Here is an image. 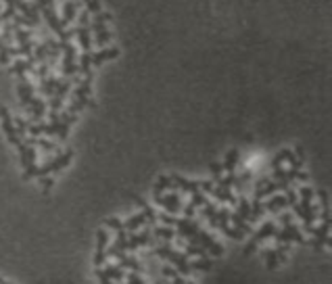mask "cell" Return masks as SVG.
Instances as JSON below:
<instances>
[{
	"instance_id": "obj_1",
	"label": "cell",
	"mask_w": 332,
	"mask_h": 284,
	"mask_svg": "<svg viewBox=\"0 0 332 284\" xmlns=\"http://www.w3.org/2000/svg\"><path fill=\"white\" fill-rule=\"evenodd\" d=\"M153 197H155V203H157L161 209H165V213H171V215L180 213L182 207H184L180 195L173 193V191H167V193H153Z\"/></svg>"
},
{
	"instance_id": "obj_2",
	"label": "cell",
	"mask_w": 332,
	"mask_h": 284,
	"mask_svg": "<svg viewBox=\"0 0 332 284\" xmlns=\"http://www.w3.org/2000/svg\"><path fill=\"white\" fill-rule=\"evenodd\" d=\"M96 276H99L101 284H115L126 278V272L119 266H105V268H96Z\"/></svg>"
},
{
	"instance_id": "obj_3",
	"label": "cell",
	"mask_w": 332,
	"mask_h": 284,
	"mask_svg": "<svg viewBox=\"0 0 332 284\" xmlns=\"http://www.w3.org/2000/svg\"><path fill=\"white\" fill-rule=\"evenodd\" d=\"M276 240H278V244L305 242L303 234L299 232V226H295V224H288V226H284V230H282V232H276Z\"/></svg>"
},
{
	"instance_id": "obj_4",
	"label": "cell",
	"mask_w": 332,
	"mask_h": 284,
	"mask_svg": "<svg viewBox=\"0 0 332 284\" xmlns=\"http://www.w3.org/2000/svg\"><path fill=\"white\" fill-rule=\"evenodd\" d=\"M276 232H278V228H276V224L274 222H265L261 228L257 230V234L253 236V240L251 242H255V244H259L261 240H265V238H271V236H276Z\"/></svg>"
},
{
	"instance_id": "obj_5",
	"label": "cell",
	"mask_w": 332,
	"mask_h": 284,
	"mask_svg": "<svg viewBox=\"0 0 332 284\" xmlns=\"http://www.w3.org/2000/svg\"><path fill=\"white\" fill-rule=\"evenodd\" d=\"M286 205H288V201H286L284 195H271V199H267V201L263 203L265 211H269V213H278L280 209H284Z\"/></svg>"
},
{
	"instance_id": "obj_6",
	"label": "cell",
	"mask_w": 332,
	"mask_h": 284,
	"mask_svg": "<svg viewBox=\"0 0 332 284\" xmlns=\"http://www.w3.org/2000/svg\"><path fill=\"white\" fill-rule=\"evenodd\" d=\"M144 226H148V222H146V217H144V213L140 211L138 215H132L130 219H126L124 222V230H128V232H138V230H142Z\"/></svg>"
},
{
	"instance_id": "obj_7",
	"label": "cell",
	"mask_w": 332,
	"mask_h": 284,
	"mask_svg": "<svg viewBox=\"0 0 332 284\" xmlns=\"http://www.w3.org/2000/svg\"><path fill=\"white\" fill-rule=\"evenodd\" d=\"M150 234L155 238V242H169L173 238V230L169 226H157V228H150Z\"/></svg>"
},
{
	"instance_id": "obj_8",
	"label": "cell",
	"mask_w": 332,
	"mask_h": 284,
	"mask_svg": "<svg viewBox=\"0 0 332 284\" xmlns=\"http://www.w3.org/2000/svg\"><path fill=\"white\" fill-rule=\"evenodd\" d=\"M119 54V50L117 48H105V50H99V52H90V56H92V65H101V63H105V61H109V59H113V56H117Z\"/></svg>"
},
{
	"instance_id": "obj_9",
	"label": "cell",
	"mask_w": 332,
	"mask_h": 284,
	"mask_svg": "<svg viewBox=\"0 0 332 284\" xmlns=\"http://www.w3.org/2000/svg\"><path fill=\"white\" fill-rule=\"evenodd\" d=\"M238 150H230L228 153V157H226V161L222 163V169H226L228 174H232L234 172V167H236V163H238Z\"/></svg>"
},
{
	"instance_id": "obj_10",
	"label": "cell",
	"mask_w": 332,
	"mask_h": 284,
	"mask_svg": "<svg viewBox=\"0 0 332 284\" xmlns=\"http://www.w3.org/2000/svg\"><path fill=\"white\" fill-rule=\"evenodd\" d=\"M96 251H105L107 249V244H109V234L107 230H99V234H96Z\"/></svg>"
},
{
	"instance_id": "obj_11",
	"label": "cell",
	"mask_w": 332,
	"mask_h": 284,
	"mask_svg": "<svg viewBox=\"0 0 332 284\" xmlns=\"http://www.w3.org/2000/svg\"><path fill=\"white\" fill-rule=\"evenodd\" d=\"M126 280H128V284H144V278H142L138 272H130V274H126Z\"/></svg>"
},
{
	"instance_id": "obj_12",
	"label": "cell",
	"mask_w": 332,
	"mask_h": 284,
	"mask_svg": "<svg viewBox=\"0 0 332 284\" xmlns=\"http://www.w3.org/2000/svg\"><path fill=\"white\" fill-rule=\"evenodd\" d=\"M292 219H295V217H292L290 213H282V215H280V222H282V226H288V224H292Z\"/></svg>"
},
{
	"instance_id": "obj_13",
	"label": "cell",
	"mask_w": 332,
	"mask_h": 284,
	"mask_svg": "<svg viewBox=\"0 0 332 284\" xmlns=\"http://www.w3.org/2000/svg\"><path fill=\"white\" fill-rule=\"evenodd\" d=\"M186 284H192V282H188V280H186Z\"/></svg>"
},
{
	"instance_id": "obj_14",
	"label": "cell",
	"mask_w": 332,
	"mask_h": 284,
	"mask_svg": "<svg viewBox=\"0 0 332 284\" xmlns=\"http://www.w3.org/2000/svg\"><path fill=\"white\" fill-rule=\"evenodd\" d=\"M157 284H165V282H157Z\"/></svg>"
}]
</instances>
